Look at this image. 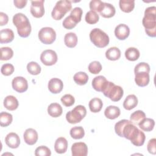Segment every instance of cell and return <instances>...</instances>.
I'll return each instance as SVG.
<instances>
[{
  "label": "cell",
  "mask_w": 156,
  "mask_h": 156,
  "mask_svg": "<svg viewBox=\"0 0 156 156\" xmlns=\"http://www.w3.org/2000/svg\"><path fill=\"white\" fill-rule=\"evenodd\" d=\"M142 23L146 34L151 37H156V7H149L144 11Z\"/></svg>",
  "instance_id": "1"
},
{
  "label": "cell",
  "mask_w": 156,
  "mask_h": 156,
  "mask_svg": "<svg viewBox=\"0 0 156 156\" xmlns=\"http://www.w3.org/2000/svg\"><path fill=\"white\" fill-rule=\"evenodd\" d=\"M13 23L17 29L20 37L26 38L31 32V25L28 18L22 13H16L13 17Z\"/></svg>",
  "instance_id": "2"
},
{
  "label": "cell",
  "mask_w": 156,
  "mask_h": 156,
  "mask_svg": "<svg viewBox=\"0 0 156 156\" xmlns=\"http://www.w3.org/2000/svg\"><path fill=\"white\" fill-rule=\"evenodd\" d=\"M102 92L105 96L108 98L113 102L119 101L124 94V91L122 87L116 85L114 83L109 81L107 82Z\"/></svg>",
  "instance_id": "3"
},
{
  "label": "cell",
  "mask_w": 156,
  "mask_h": 156,
  "mask_svg": "<svg viewBox=\"0 0 156 156\" xmlns=\"http://www.w3.org/2000/svg\"><path fill=\"white\" fill-rule=\"evenodd\" d=\"M90 39L94 45L99 48L107 46L110 41L108 35L99 28H94L91 30Z\"/></svg>",
  "instance_id": "4"
},
{
  "label": "cell",
  "mask_w": 156,
  "mask_h": 156,
  "mask_svg": "<svg viewBox=\"0 0 156 156\" xmlns=\"http://www.w3.org/2000/svg\"><path fill=\"white\" fill-rule=\"evenodd\" d=\"M72 9L71 2L68 0L57 1L51 12V16L55 20H61L67 12Z\"/></svg>",
  "instance_id": "5"
},
{
  "label": "cell",
  "mask_w": 156,
  "mask_h": 156,
  "mask_svg": "<svg viewBox=\"0 0 156 156\" xmlns=\"http://www.w3.org/2000/svg\"><path fill=\"white\" fill-rule=\"evenodd\" d=\"M87 110L83 105H79L76 106L72 110L66 114V119L70 124L80 122L86 116Z\"/></svg>",
  "instance_id": "6"
},
{
  "label": "cell",
  "mask_w": 156,
  "mask_h": 156,
  "mask_svg": "<svg viewBox=\"0 0 156 156\" xmlns=\"http://www.w3.org/2000/svg\"><path fill=\"white\" fill-rule=\"evenodd\" d=\"M40 41L45 44H51L55 40V31L50 27H44L41 28L38 35Z\"/></svg>",
  "instance_id": "7"
},
{
  "label": "cell",
  "mask_w": 156,
  "mask_h": 156,
  "mask_svg": "<svg viewBox=\"0 0 156 156\" xmlns=\"http://www.w3.org/2000/svg\"><path fill=\"white\" fill-rule=\"evenodd\" d=\"M57 55L56 52L51 49L44 50L40 55L41 62L46 66H51L56 63L57 61Z\"/></svg>",
  "instance_id": "8"
},
{
  "label": "cell",
  "mask_w": 156,
  "mask_h": 156,
  "mask_svg": "<svg viewBox=\"0 0 156 156\" xmlns=\"http://www.w3.org/2000/svg\"><path fill=\"white\" fill-rule=\"evenodd\" d=\"M44 0L32 1L30 5V13L35 18H41L44 14Z\"/></svg>",
  "instance_id": "9"
},
{
  "label": "cell",
  "mask_w": 156,
  "mask_h": 156,
  "mask_svg": "<svg viewBox=\"0 0 156 156\" xmlns=\"http://www.w3.org/2000/svg\"><path fill=\"white\" fill-rule=\"evenodd\" d=\"M12 85L13 89L18 93H23L28 88L27 80L21 76H17L13 78L12 81Z\"/></svg>",
  "instance_id": "10"
},
{
  "label": "cell",
  "mask_w": 156,
  "mask_h": 156,
  "mask_svg": "<svg viewBox=\"0 0 156 156\" xmlns=\"http://www.w3.org/2000/svg\"><path fill=\"white\" fill-rule=\"evenodd\" d=\"M73 156H87L88 154V147L83 142L74 143L71 146Z\"/></svg>",
  "instance_id": "11"
},
{
  "label": "cell",
  "mask_w": 156,
  "mask_h": 156,
  "mask_svg": "<svg viewBox=\"0 0 156 156\" xmlns=\"http://www.w3.org/2000/svg\"><path fill=\"white\" fill-rule=\"evenodd\" d=\"M130 34V29L125 24H119L115 29V35L119 40L126 39Z\"/></svg>",
  "instance_id": "12"
},
{
  "label": "cell",
  "mask_w": 156,
  "mask_h": 156,
  "mask_svg": "<svg viewBox=\"0 0 156 156\" xmlns=\"http://www.w3.org/2000/svg\"><path fill=\"white\" fill-rule=\"evenodd\" d=\"M48 87L51 93L57 94L62 91L63 83L62 80L58 78H52L49 81Z\"/></svg>",
  "instance_id": "13"
},
{
  "label": "cell",
  "mask_w": 156,
  "mask_h": 156,
  "mask_svg": "<svg viewBox=\"0 0 156 156\" xmlns=\"http://www.w3.org/2000/svg\"><path fill=\"white\" fill-rule=\"evenodd\" d=\"M23 137L25 143L28 145L35 144L38 138L37 132L32 128L27 129L24 133Z\"/></svg>",
  "instance_id": "14"
},
{
  "label": "cell",
  "mask_w": 156,
  "mask_h": 156,
  "mask_svg": "<svg viewBox=\"0 0 156 156\" xmlns=\"http://www.w3.org/2000/svg\"><path fill=\"white\" fill-rule=\"evenodd\" d=\"M5 142L9 147L16 149L20 146V139L16 133L10 132L6 135L5 138Z\"/></svg>",
  "instance_id": "15"
},
{
  "label": "cell",
  "mask_w": 156,
  "mask_h": 156,
  "mask_svg": "<svg viewBox=\"0 0 156 156\" xmlns=\"http://www.w3.org/2000/svg\"><path fill=\"white\" fill-rule=\"evenodd\" d=\"M135 82L139 87H146L149 82V74L146 72L135 73Z\"/></svg>",
  "instance_id": "16"
},
{
  "label": "cell",
  "mask_w": 156,
  "mask_h": 156,
  "mask_svg": "<svg viewBox=\"0 0 156 156\" xmlns=\"http://www.w3.org/2000/svg\"><path fill=\"white\" fill-rule=\"evenodd\" d=\"M108 80L103 76H98L95 77L92 80V87L97 91L102 92V90L105 86Z\"/></svg>",
  "instance_id": "17"
},
{
  "label": "cell",
  "mask_w": 156,
  "mask_h": 156,
  "mask_svg": "<svg viewBox=\"0 0 156 156\" xmlns=\"http://www.w3.org/2000/svg\"><path fill=\"white\" fill-rule=\"evenodd\" d=\"M14 39V33L10 29L6 28L0 31V43H10Z\"/></svg>",
  "instance_id": "18"
},
{
  "label": "cell",
  "mask_w": 156,
  "mask_h": 156,
  "mask_svg": "<svg viewBox=\"0 0 156 156\" xmlns=\"http://www.w3.org/2000/svg\"><path fill=\"white\" fill-rule=\"evenodd\" d=\"M19 105L17 99L12 95L6 96L4 100V106L9 110L13 111L16 110Z\"/></svg>",
  "instance_id": "19"
},
{
  "label": "cell",
  "mask_w": 156,
  "mask_h": 156,
  "mask_svg": "<svg viewBox=\"0 0 156 156\" xmlns=\"http://www.w3.org/2000/svg\"><path fill=\"white\" fill-rule=\"evenodd\" d=\"M68 148V141L64 137L58 138L54 144L55 151L58 154L65 153Z\"/></svg>",
  "instance_id": "20"
},
{
  "label": "cell",
  "mask_w": 156,
  "mask_h": 156,
  "mask_svg": "<svg viewBox=\"0 0 156 156\" xmlns=\"http://www.w3.org/2000/svg\"><path fill=\"white\" fill-rule=\"evenodd\" d=\"M115 12L116 10L113 5L110 3L104 2V6L102 10L100 11L99 13L102 17L108 18L113 16L115 14Z\"/></svg>",
  "instance_id": "21"
},
{
  "label": "cell",
  "mask_w": 156,
  "mask_h": 156,
  "mask_svg": "<svg viewBox=\"0 0 156 156\" xmlns=\"http://www.w3.org/2000/svg\"><path fill=\"white\" fill-rule=\"evenodd\" d=\"M121 113V111L119 107L114 105L108 106L105 111L104 115L106 118L110 119H115L117 118Z\"/></svg>",
  "instance_id": "22"
},
{
  "label": "cell",
  "mask_w": 156,
  "mask_h": 156,
  "mask_svg": "<svg viewBox=\"0 0 156 156\" xmlns=\"http://www.w3.org/2000/svg\"><path fill=\"white\" fill-rule=\"evenodd\" d=\"M138 104V98L135 94L128 95L123 102V107L127 110L134 108Z\"/></svg>",
  "instance_id": "23"
},
{
  "label": "cell",
  "mask_w": 156,
  "mask_h": 156,
  "mask_svg": "<svg viewBox=\"0 0 156 156\" xmlns=\"http://www.w3.org/2000/svg\"><path fill=\"white\" fill-rule=\"evenodd\" d=\"M62 107L58 103H52L48 107V113L52 117L57 118L62 114Z\"/></svg>",
  "instance_id": "24"
},
{
  "label": "cell",
  "mask_w": 156,
  "mask_h": 156,
  "mask_svg": "<svg viewBox=\"0 0 156 156\" xmlns=\"http://www.w3.org/2000/svg\"><path fill=\"white\" fill-rule=\"evenodd\" d=\"M105 57L109 60H117L121 57V51L117 47H111L106 51Z\"/></svg>",
  "instance_id": "25"
},
{
  "label": "cell",
  "mask_w": 156,
  "mask_h": 156,
  "mask_svg": "<svg viewBox=\"0 0 156 156\" xmlns=\"http://www.w3.org/2000/svg\"><path fill=\"white\" fill-rule=\"evenodd\" d=\"M64 43L65 45L70 48H73L77 45V37L74 32H69L65 34L64 37Z\"/></svg>",
  "instance_id": "26"
},
{
  "label": "cell",
  "mask_w": 156,
  "mask_h": 156,
  "mask_svg": "<svg viewBox=\"0 0 156 156\" xmlns=\"http://www.w3.org/2000/svg\"><path fill=\"white\" fill-rule=\"evenodd\" d=\"M90 110L93 113L99 112L103 106L102 101L98 98H94L90 100L88 104Z\"/></svg>",
  "instance_id": "27"
},
{
  "label": "cell",
  "mask_w": 156,
  "mask_h": 156,
  "mask_svg": "<svg viewBox=\"0 0 156 156\" xmlns=\"http://www.w3.org/2000/svg\"><path fill=\"white\" fill-rule=\"evenodd\" d=\"M140 128L145 132H150L153 130L155 126V121L153 119L145 118L138 124Z\"/></svg>",
  "instance_id": "28"
},
{
  "label": "cell",
  "mask_w": 156,
  "mask_h": 156,
  "mask_svg": "<svg viewBox=\"0 0 156 156\" xmlns=\"http://www.w3.org/2000/svg\"><path fill=\"white\" fill-rule=\"evenodd\" d=\"M119 5L121 10L126 13L132 12L135 7L134 0H120Z\"/></svg>",
  "instance_id": "29"
},
{
  "label": "cell",
  "mask_w": 156,
  "mask_h": 156,
  "mask_svg": "<svg viewBox=\"0 0 156 156\" xmlns=\"http://www.w3.org/2000/svg\"><path fill=\"white\" fill-rule=\"evenodd\" d=\"M125 57L129 61H135L140 57V54L138 49L133 47L127 48L125 51Z\"/></svg>",
  "instance_id": "30"
},
{
  "label": "cell",
  "mask_w": 156,
  "mask_h": 156,
  "mask_svg": "<svg viewBox=\"0 0 156 156\" xmlns=\"http://www.w3.org/2000/svg\"><path fill=\"white\" fill-rule=\"evenodd\" d=\"M74 81L79 85H85L88 80V76L85 72L80 71L76 73L73 77Z\"/></svg>",
  "instance_id": "31"
},
{
  "label": "cell",
  "mask_w": 156,
  "mask_h": 156,
  "mask_svg": "<svg viewBox=\"0 0 156 156\" xmlns=\"http://www.w3.org/2000/svg\"><path fill=\"white\" fill-rule=\"evenodd\" d=\"M145 118L146 115L144 112L142 110H136L131 114L130 121L134 125H138Z\"/></svg>",
  "instance_id": "32"
},
{
  "label": "cell",
  "mask_w": 156,
  "mask_h": 156,
  "mask_svg": "<svg viewBox=\"0 0 156 156\" xmlns=\"http://www.w3.org/2000/svg\"><path fill=\"white\" fill-rule=\"evenodd\" d=\"M71 136L75 140H79L82 138L85 135V131L81 126H75L70 130Z\"/></svg>",
  "instance_id": "33"
},
{
  "label": "cell",
  "mask_w": 156,
  "mask_h": 156,
  "mask_svg": "<svg viewBox=\"0 0 156 156\" xmlns=\"http://www.w3.org/2000/svg\"><path fill=\"white\" fill-rule=\"evenodd\" d=\"M13 120L12 115L7 112H2L0 113V125L1 127H7Z\"/></svg>",
  "instance_id": "34"
},
{
  "label": "cell",
  "mask_w": 156,
  "mask_h": 156,
  "mask_svg": "<svg viewBox=\"0 0 156 156\" xmlns=\"http://www.w3.org/2000/svg\"><path fill=\"white\" fill-rule=\"evenodd\" d=\"M99 19V15L94 11L93 10H90L88 11L85 17V21L90 24H96V23L98 22Z\"/></svg>",
  "instance_id": "35"
},
{
  "label": "cell",
  "mask_w": 156,
  "mask_h": 156,
  "mask_svg": "<svg viewBox=\"0 0 156 156\" xmlns=\"http://www.w3.org/2000/svg\"><path fill=\"white\" fill-rule=\"evenodd\" d=\"M27 71L32 75H38L41 72V66L35 62H30L27 65Z\"/></svg>",
  "instance_id": "36"
},
{
  "label": "cell",
  "mask_w": 156,
  "mask_h": 156,
  "mask_svg": "<svg viewBox=\"0 0 156 156\" xmlns=\"http://www.w3.org/2000/svg\"><path fill=\"white\" fill-rule=\"evenodd\" d=\"M1 60H8L10 59L13 55V50L9 47H2L1 48Z\"/></svg>",
  "instance_id": "37"
},
{
  "label": "cell",
  "mask_w": 156,
  "mask_h": 156,
  "mask_svg": "<svg viewBox=\"0 0 156 156\" xmlns=\"http://www.w3.org/2000/svg\"><path fill=\"white\" fill-rule=\"evenodd\" d=\"M88 68L91 74H97L102 70V65L99 62L93 61L89 64Z\"/></svg>",
  "instance_id": "38"
},
{
  "label": "cell",
  "mask_w": 156,
  "mask_h": 156,
  "mask_svg": "<svg viewBox=\"0 0 156 156\" xmlns=\"http://www.w3.org/2000/svg\"><path fill=\"white\" fill-rule=\"evenodd\" d=\"M145 139H146V136H145L144 133L140 130L138 134L131 141V143L136 146H141L142 145L144 144Z\"/></svg>",
  "instance_id": "39"
},
{
  "label": "cell",
  "mask_w": 156,
  "mask_h": 156,
  "mask_svg": "<svg viewBox=\"0 0 156 156\" xmlns=\"http://www.w3.org/2000/svg\"><path fill=\"white\" fill-rule=\"evenodd\" d=\"M83 11L80 7H77L74 8L70 13V16L72 17V18L77 23H79L81 21Z\"/></svg>",
  "instance_id": "40"
},
{
  "label": "cell",
  "mask_w": 156,
  "mask_h": 156,
  "mask_svg": "<svg viewBox=\"0 0 156 156\" xmlns=\"http://www.w3.org/2000/svg\"><path fill=\"white\" fill-rule=\"evenodd\" d=\"M36 156H50L51 155V150L45 146H40L36 148L35 151Z\"/></svg>",
  "instance_id": "41"
},
{
  "label": "cell",
  "mask_w": 156,
  "mask_h": 156,
  "mask_svg": "<svg viewBox=\"0 0 156 156\" xmlns=\"http://www.w3.org/2000/svg\"><path fill=\"white\" fill-rule=\"evenodd\" d=\"M104 2L100 0H92L89 4L90 9L91 10L100 12L104 6Z\"/></svg>",
  "instance_id": "42"
},
{
  "label": "cell",
  "mask_w": 156,
  "mask_h": 156,
  "mask_svg": "<svg viewBox=\"0 0 156 156\" xmlns=\"http://www.w3.org/2000/svg\"><path fill=\"white\" fill-rule=\"evenodd\" d=\"M129 120L127 119H122L117 122L115 125V133L121 137H122V130L124 127V126L128 122H129Z\"/></svg>",
  "instance_id": "43"
},
{
  "label": "cell",
  "mask_w": 156,
  "mask_h": 156,
  "mask_svg": "<svg viewBox=\"0 0 156 156\" xmlns=\"http://www.w3.org/2000/svg\"><path fill=\"white\" fill-rule=\"evenodd\" d=\"M150 66L148 63L145 62H140L138 63L134 68V73L140 72H146L149 73Z\"/></svg>",
  "instance_id": "44"
},
{
  "label": "cell",
  "mask_w": 156,
  "mask_h": 156,
  "mask_svg": "<svg viewBox=\"0 0 156 156\" xmlns=\"http://www.w3.org/2000/svg\"><path fill=\"white\" fill-rule=\"evenodd\" d=\"M61 101L65 107L72 106L75 102L74 98L70 94H66L61 98Z\"/></svg>",
  "instance_id": "45"
},
{
  "label": "cell",
  "mask_w": 156,
  "mask_h": 156,
  "mask_svg": "<svg viewBox=\"0 0 156 156\" xmlns=\"http://www.w3.org/2000/svg\"><path fill=\"white\" fill-rule=\"evenodd\" d=\"M77 24V23L72 18V17L70 15L66 17L62 23L63 26L66 29H73L74 27H76Z\"/></svg>",
  "instance_id": "46"
},
{
  "label": "cell",
  "mask_w": 156,
  "mask_h": 156,
  "mask_svg": "<svg viewBox=\"0 0 156 156\" xmlns=\"http://www.w3.org/2000/svg\"><path fill=\"white\" fill-rule=\"evenodd\" d=\"M14 66L10 63H5L2 65L1 69V73L5 76L11 75L14 71Z\"/></svg>",
  "instance_id": "47"
},
{
  "label": "cell",
  "mask_w": 156,
  "mask_h": 156,
  "mask_svg": "<svg viewBox=\"0 0 156 156\" xmlns=\"http://www.w3.org/2000/svg\"><path fill=\"white\" fill-rule=\"evenodd\" d=\"M147 151L153 155L156 154V140L155 138L151 139L147 143Z\"/></svg>",
  "instance_id": "48"
},
{
  "label": "cell",
  "mask_w": 156,
  "mask_h": 156,
  "mask_svg": "<svg viewBox=\"0 0 156 156\" xmlns=\"http://www.w3.org/2000/svg\"><path fill=\"white\" fill-rule=\"evenodd\" d=\"M9 21V17L7 14L4 12H0V26L6 25Z\"/></svg>",
  "instance_id": "49"
},
{
  "label": "cell",
  "mask_w": 156,
  "mask_h": 156,
  "mask_svg": "<svg viewBox=\"0 0 156 156\" xmlns=\"http://www.w3.org/2000/svg\"><path fill=\"white\" fill-rule=\"evenodd\" d=\"M27 2V1L26 0H14L13 1L15 6L18 9L24 8L26 6Z\"/></svg>",
  "instance_id": "50"
}]
</instances>
